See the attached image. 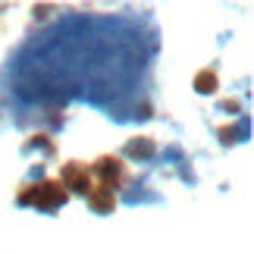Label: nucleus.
I'll return each instance as SVG.
<instances>
[]
</instances>
